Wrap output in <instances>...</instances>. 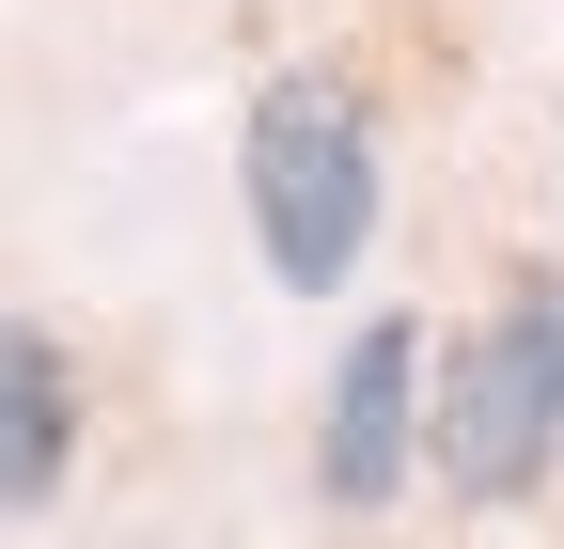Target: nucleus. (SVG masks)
I'll use <instances>...</instances> for the list:
<instances>
[{
  "label": "nucleus",
  "mask_w": 564,
  "mask_h": 549,
  "mask_svg": "<svg viewBox=\"0 0 564 549\" xmlns=\"http://www.w3.org/2000/svg\"><path fill=\"white\" fill-rule=\"evenodd\" d=\"M251 236L282 283H345L377 236V110L329 79V63H299V79H267L251 95Z\"/></svg>",
  "instance_id": "obj_1"
},
{
  "label": "nucleus",
  "mask_w": 564,
  "mask_h": 549,
  "mask_svg": "<svg viewBox=\"0 0 564 549\" xmlns=\"http://www.w3.org/2000/svg\"><path fill=\"white\" fill-rule=\"evenodd\" d=\"M549 455H564V408L533 392V362L502 346V330L423 346V471H440L455 503H518Z\"/></svg>",
  "instance_id": "obj_2"
},
{
  "label": "nucleus",
  "mask_w": 564,
  "mask_h": 549,
  "mask_svg": "<svg viewBox=\"0 0 564 549\" xmlns=\"http://www.w3.org/2000/svg\"><path fill=\"white\" fill-rule=\"evenodd\" d=\"M423 471V314H377L361 346L329 362V424H314V487L329 518H377Z\"/></svg>",
  "instance_id": "obj_3"
},
{
  "label": "nucleus",
  "mask_w": 564,
  "mask_h": 549,
  "mask_svg": "<svg viewBox=\"0 0 564 549\" xmlns=\"http://www.w3.org/2000/svg\"><path fill=\"white\" fill-rule=\"evenodd\" d=\"M79 455V362L47 346L32 314H0V518H32Z\"/></svg>",
  "instance_id": "obj_4"
},
{
  "label": "nucleus",
  "mask_w": 564,
  "mask_h": 549,
  "mask_svg": "<svg viewBox=\"0 0 564 549\" xmlns=\"http://www.w3.org/2000/svg\"><path fill=\"white\" fill-rule=\"evenodd\" d=\"M486 330H502V346L533 362V392L564 408V267H518V283H502V314H486Z\"/></svg>",
  "instance_id": "obj_5"
}]
</instances>
